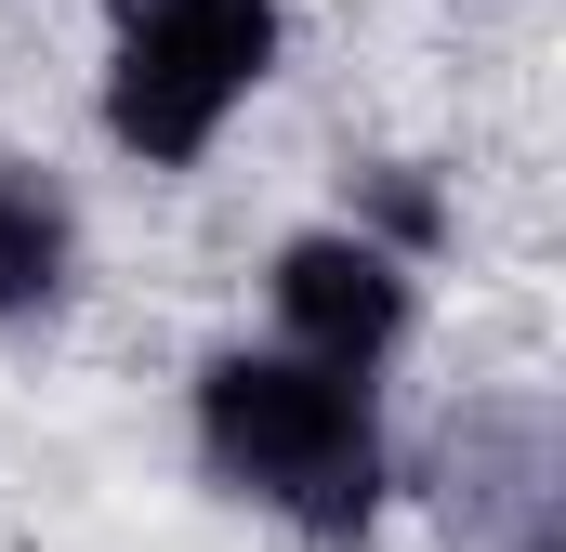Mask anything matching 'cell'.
Returning a JSON list of instances; mask_svg holds the SVG:
<instances>
[{
  "instance_id": "8992f818",
  "label": "cell",
  "mask_w": 566,
  "mask_h": 552,
  "mask_svg": "<svg viewBox=\"0 0 566 552\" xmlns=\"http://www.w3.org/2000/svg\"><path fill=\"white\" fill-rule=\"evenodd\" d=\"M434 224H448V211H434L422 171H396V158H382V171H356V237H382V251L409 264V251H434Z\"/></svg>"
},
{
  "instance_id": "6da1fadb",
  "label": "cell",
  "mask_w": 566,
  "mask_h": 552,
  "mask_svg": "<svg viewBox=\"0 0 566 552\" xmlns=\"http://www.w3.org/2000/svg\"><path fill=\"white\" fill-rule=\"evenodd\" d=\"M198 447L238 500L290 513L303 540H369L382 513V421H369V369L329 355H211L198 369Z\"/></svg>"
},
{
  "instance_id": "7a4b0ae2",
  "label": "cell",
  "mask_w": 566,
  "mask_h": 552,
  "mask_svg": "<svg viewBox=\"0 0 566 552\" xmlns=\"http://www.w3.org/2000/svg\"><path fill=\"white\" fill-rule=\"evenodd\" d=\"M264 66H277V0H133L119 13V66H106V132L145 171H185L251 106Z\"/></svg>"
},
{
  "instance_id": "52a82bcc",
  "label": "cell",
  "mask_w": 566,
  "mask_h": 552,
  "mask_svg": "<svg viewBox=\"0 0 566 552\" xmlns=\"http://www.w3.org/2000/svg\"><path fill=\"white\" fill-rule=\"evenodd\" d=\"M119 13H133V0H119Z\"/></svg>"
},
{
  "instance_id": "5b68a950",
  "label": "cell",
  "mask_w": 566,
  "mask_h": 552,
  "mask_svg": "<svg viewBox=\"0 0 566 552\" xmlns=\"http://www.w3.org/2000/svg\"><path fill=\"white\" fill-rule=\"evenodd\" d=\"M80 264V224H66V198L40 184V171H0V316H40L53 289Z\"/></svg>"
},
{
  "instance_id": "277c9868",
  "label": "cell",
  "mask_w": 566,
  "mask_h": 552,
  "mask_svg": "<svg viewBox=\"0 0 566 552\" xmlns=\"http://www.w3.org/2000/svg\"><path fill=\"white\" fill-rule=\"evenodd\" d=\"M434 513L461 552H554V434L541 408H474L434 460Z\"/></svg>"
},
{
  "instance_id": "3957f363",
  "label": "cell",
  "mask_w": 566,
  "mask_h": 552,
  "mask_svg": "<svg viewBox=\"0 0 566 552\" xmlns=\"http://www.w3.org/2000/svg\"><path fill=\"white\" fill-rule=\"evenodd\" d=\"M277 316H290V355H329V369H382L409 342V264L356 224L329 237H290L277 251Z\"/></svg>"
}]
</instances>
